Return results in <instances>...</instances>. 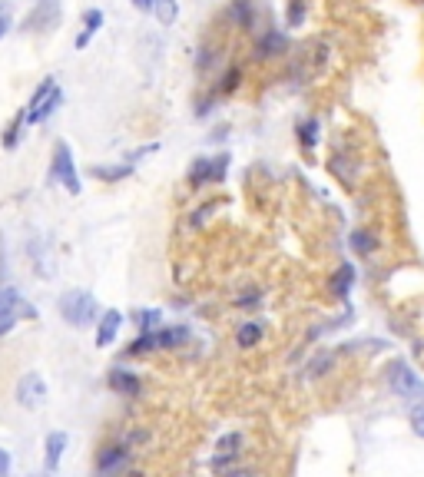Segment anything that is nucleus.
<instances>
[{"label": "nucleus", "instance_id": "17", "mask_svg": "<svg viewBox=\"0 0 424 477\" xmlns=\"http://www.w3.org/2000/svg\"><path fill=\"white\" fill-rule=\"evenodd\" d=\"M27 126V106L20 110L17 116H14V123L7 126V133H4V150H14V146L20 143V130Z\"/></svg>", "mask_w": 424, "mask_h": 477}, {"label": "nucleus", "instance_id": "16", "mask_svg": "<svg viewBox=\"0 0 424 477\" xmlns=\"http://www.w3.org/2000/svg\"><path fill=\"white\" fill-rule=\"evenodd\" d=\"M262 342V325L259 322H242L239 332H235V345L239 348H252V345Z\"/></svg>", "mask_w": 424, "mask_h": 477}, {"label": "nucleus", "instance_id": "31", "mask_svg": "<svg viewBox=\"0 0 424 477\" xmlns=\"http://www.w3.org/2000/svg\"><path fill=\"white\" fill-rule=\"evenodd\" d=\"M229 477H252L249 471H235V474H229Z\"/></svg>", "mask_w": 424, "mask_h": 477}, {"label": "nucleus", "instance_id": "18", "mask_svg": "<svg viewBox=\"0 0 424 477\" xmlns=\"http://www.w3.org/2000/svg\"><path fill=\"white\" fill-rule=\"evenodd\" d=\"M351 278H355V268H351V266H341L335 276H332V292H335V295H348V288H351Z\"/></svg>", "mask_w": 424, "mask_h": 477}, {"label": "nucleus", "instance_id": "27", "mask_svg": "<svg viewBox=\"0 0 424 477\" xmlns=\"http://www.w3.org/2000/svg\"><path fill=\"white\" fill-rule=\"evenodd\" d=\"M239 444H242V438H239V434H226V438L219 441V451H222V454H235L232 448H239Z\"/></svg>", "mask_w": 424, "mask_h": 477}, {"label": "nucleus", "instance_id": "4", "mask_svg": "<svg viewBox=\"0 0 424 477\" xmlns=\"http://www.w3.org/2000/svg\"><path fill=\"white\" fill-rule=\"evenodd\" d=\"M226 169H229V156H216V159L203 156V159H196L193 166H189V186H193V189H203L209 182H219L222 176H226Z\"/></svg>", "mask_w": 424, "mask_h": 477}, {"label": "nucleus", "instance_id": "3", "mask_svg": "<svg viewBox=\"0 0 424 477\" xmlns=\"http://www.w3.org/2000/svg\"><path fill=\"white\" fill-rule=\"evenodd\" d=\"M388 384H391V392L401 394V398L411 401V404H415L418 398H424V382L411 372V365H405V362L388 365Z\"/></svg>", "mask_w": 424, "mask_h": 477}, {"label": "nucleus", "instance_id": "5", "mask_svg": "<svg viewBox=\"0 0 424 477\" xmlns=\"http://www.w3.org/2000/svg\"><path fill=\"white\" fill-rule=\"evenodd\" d=\"M47 394H50L47 382H43V374H37V372H27L17 382V404L20 408H43Z\"/></svg>", "mask_w": 424, "mask_h": 477}, {"label": "nucleus", "instance_id": "29", "mask_svg": "<svg viewBox=\"0 0 424 477\" xmlns=\"http://www.w3.org/2000/svg\"><path fill=\"white\" fill-rule=\"evenodd\" d=\"M133 7L143 14H156V0H133Z\"/></svg>", "mask_w": 424, "mask_h": 477}, {"label": "nucleus", "instance_id": "28", "mask_svg": "<svg viewBox=\"0 0 424 477\" xmlns=\"http://www.w3.org/2000/svg\"><path fill=\"white\" fill-rule=\"evenodd\" d=\"M7 30H10V4L0 0V37H7Z\"/></svg>", "mask_w": 424, "mask_h": 477}, {"label": "nucleus", "instance_id": "2", "mask_svg": "<svg viewBox=\"0 0 424 477\" xmlns=\"http://www.w3.org/2000/svg\"><path fill=\"white\" fill-rule=\"evenodd\" d=\"M50 179L60 182L63 189L70 192V196H80V176H77V162H73V150H70V143H63L60 140L57 146H53V159H50Z\"/></svg>", "mask_w": 424, "mask_h": 477}, {"label": "nucleus", "instance_id": "26", "mask_svg": "<svg viewBox=\"0 0 424 477\" xmlns=\"http://www.w3.org/2000/svg\"><path fill=\"white\" fill-rule=\"evenodd\" d=\"M156 318H159V312H156V308H146V312H139V315H136V322H139V328H143V332H153Z\"/></svg>", "mask_w": 424, "mask_h": 477}, {"label": "nucleus", "instance_id": "7", "mask_svg": "<svg viewBox=\"0 0 424 477\" xmlns=\"http://www.w3.org/2000/svg\"><path fill=\"white\" fill-rule=\"evenodd\" d=\"M60 103H63V93H60V86H57L53 93H47L37 106H30L27 110V126H37V123H43V120H50V116L57 113Z\"/></svg>", "mask_w": 424, "mask_h": 477}, {"label": "nucleus", "instance_id": "12", "mask_svg": "<svg viewBox=\"0 0 424 477\" xmlns=\"http://www.w3.org/2000/svg\"><path fill=\"white\" fill-rule=\"evenodd\" d=\"M103 10H97V7H93V10H87V17H83V33H77V40H73V47H77V50H83V47H87V43H90V40H93V37H97V33H100V27H103Z\"/></svg>", "mask_w": 424, "mask_h": 477}, {"label": "nucleus", "instance_id": "1", "mask_svg": "<svg viewBox=\"0 0 424 477\" xmlns=\"http://www.w3.org/2000/svg\"><path fill=\"white\" fill-rule=\"evenodd\" d=\"M60 315H63L67 325H73V328H83L90 322H100V305L87 288H73V292H67V295L60 298Z\"/></svg>", "mask_w": 424, "mask_h": 477}, {"label": "nucleus", "instance_id": "21", "mask_svg": "<svg viewBox=\"0 0 424 477\" xmlns=\"http://www.w3.org/2000/svg\"><path fill=\"white\" fill-rule=\"evenodd\" d=\"M176 17H179V4H176V0H156V20H159L163 27L176 23Z\"/></svg>", "mask_w": 424, "mask_h": 477}, {"label": "nucleus", "instance_id": "11", "mask_svg": "<svg viewBox=\"0 0 424 477\" xmlns=\"http://www.w3.org/2000/svg\"><path fill=\"white\" fill-rule=\"evenodd\" d=\"M126 458H129V451L120 448V444H113V448H106L103 454H100L97 461V474L106 477V474H113V471H120L126 464Z\"/></svg>", "mask_w": 424, "mask_h": 477}, {"label": "nucleus", "instance_id": "32", "mask_svg": "<svg viewBox=\"0 0 424 477\" xmlns=\"http://www.w3.org/2000/svg\"><path fill=\"white\" fill-rule=\"evenodd\" d=\"M421 4H424V0H421Z\"/></svg>", "mask_w": 424, "mask_h": 477}, {"label": "nucleus", "instance_id": "30", "mask_svg": "<svg viewBox=\"0 0 424 477\" xmlns=\"http://www.w3.org/2000/svg\"><path fill=\"white\" fill-rule=\"evenodd\" d=\"M7 464H10V458H7V454H4V451H0V474L7 471Z\"/></svg>", "mask_w": 424, "mask_h": 477}, {"label": "nucleus", "instance_id": "20", "mask_svg": "<svg viewBox=\"0 0 424 477\" xmlns=\"http://www.w3.org/2000/svg\"><path fill=\"white\" fill-rule=\"evenodd\" d=\"M299 140L305 150H315V143H318V120L315 116H309V120L299 123Z\"/></svg>", "mask_w": 424, "mask_h": 477}, {"label": "nucleus", "instance_id": "9", "mask_svg": "<svg viewBox=\"0 0 424 477\" xmlns=\"http://www.w3.org/2000/svg\"><path fill=\"white\" fill-rule=\"evenodd\" d=\"M110 388L116 394H123V398H136L139 394V378H136L129 368H113L110 372Z\"/></svg>", "mask_w": 424, "mask_h": 477}, {"label": "nucleus", "instance_id": "25", "mask_svg": "<svg viewBox=\"0 0 424 477\" xmlns=\"http://www.w3.org/2000/svg\"><path fill=\"white\" fill-rule=\"evenodd\" d=\"M305 20V0H289V27H299Z\"/></svg>", "mask_w": 424, "mask_h": 477}, {"label": "nucleus", "instance_id": "14", "mask_svg": "<svg viewBox=\"0 0 424 477\" xmlns=\"http://www.w3.org/2000/svg\"><path fill=\"white\" fill-rule=\"evenodd\" d=\"M282 50H285V37H282L279 30H269V33L255 43V57H259V60L262 57H275V53H282Z\"/></svg>", "mask_w": 424, "mask_h": 477}, {"label": "nucleus", "instance_id": "19", "mask_svg": "<svg viewBox=\"0 0 424 477\" xmlns=\"http://www.w3.org/2000/svg\"><path fill=\"white\" fill-rule=\"evenodd\" d=\"M229 17L239 23V27H252V0H232Z\"/></svg>", "mask_w": 424, "mask_h": 477}, {"label": "nucleus", "instance_id": "23", "mask_svg": "<svg viewBox=\"0 0 424 477\" xmlns=\"http://www.w3.org/2000/svg\"><path fill=\"white\" fill-rule=\"evenodd\" d=\"M239 83H242V67H229L226 70V77H222V83H219V93H235Z\"/></svg>", "mask_w": 424, "mask_h": 477}, {"label": "nucleus", "instance_id": "24", "mask_svg": "<svg viewBox=\"0 0 424 477\" xmlns=\"http://www.w3.org/2000/svg\"><path fill=\"white\" fill-rule=\"evenodd\" d=\"M411 428H415L418 438H424V398H418L411 404Z\"/></svg>", "mask_w": 424, "mask_h": 477}, {"label": "nucleus", "instance_id": "8", "mask_svg": "<svg viewBox=\"0 0 424 477\" xmlns=\"http://www.w3.org/2000/svg\"><path fill=\"white\" fill-rule=\"evenodd\" d=\"M120 325H123V312H116V308H110L106 315H100V322H97V345L100 348H106V345L116 342Z\"/></svg>", "mask_w": 424, "mask_h": 477}, {"label": "nucleus", "instance_id": "22", "mask_svg": "<svg viewBox=\"0 0 424 477\" xmlns=\"http://www.w3.org/2000/svg\"><path fill=\"white\" fill-rule=\"evenodd\" d=\"M351 248H355L358 256H368V252L375 248V238H371V232H365V229L351 232Z\"/></svg>", "mask_w": 424, "mask_h": 477}, {"label": "nucleus", "instance_id": "6", "mask_svg": "<svg viewBox=\"0 0 424 477\" xmlns=\"http://www.w3.org/2000/svg\"><path fill=\"white\" fill-rule=\"evenodd\" d=\"M57 14H60V4H57V0H40L37 10H33V14L23 20V30H47V27H53Z\"/></svg>", "mask_w": 424, "mask_h": 477}, {"label": "nucleus", "instance_id": "10", "mask_svg": "<svg viewBox=\"0 0 424 477\" xmlns=\"http://www.w3.org/2000/svg\"><path fill=\"white\" fill-rule=\"evenodd\" d=\"M63 448H67V434H63V431H50L47 444H43V468L57 471L60 468V458H63Z\"/></svg>", "mask_w": 424, "mask_h": 477}, {"label": "nucleus", "instance_id": "15", "mask_svg": "<svg viewBox=\"0 0 424 477\" xmlns=\"http://www.w3.org/2000/svg\"><path fill=\"white\" fill-rule=\"evenodd\" d=\"M93 176L100 182H120L126 176H133V162H123V166H93Z\"/></svg>", "mask_w": 424, "mask_h": 477}, {"label": "nucleus", "instance_id": "13", "mask_svg": "<svg viewBox=\"0 0 424 477\" xmlns=\"http://www.w3.org/2000/svg\"><path fill=\"white\" fill-rule=\"evenodd\" d=\"M189 332H186L183 325H176V328H156V348H179L186 345Z\"/></svg>", "mask_w": 424, "mask_h": 477}]
</instances>
